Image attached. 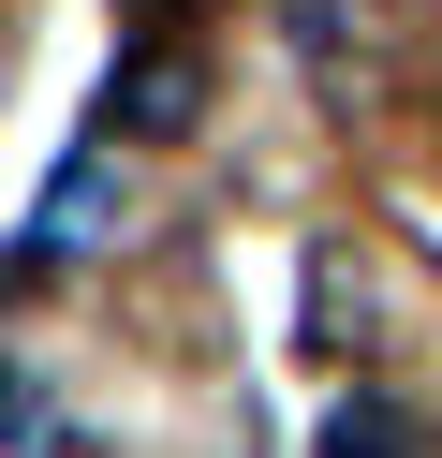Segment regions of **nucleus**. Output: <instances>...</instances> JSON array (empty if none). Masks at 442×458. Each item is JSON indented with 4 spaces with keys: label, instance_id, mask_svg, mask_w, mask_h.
Here are the masks:
<instances>
[{
    "label": "nucleus",
    "instance_id": "2",
    "mask_svg": "<svg viewBox=\"0 0 442 458\" xmlns=\"http://www.w3.org/2000/svg\"><path fill=\"white\" fill-rule=\"evenodd\" d=\"M324 458H413V414L398 399H339L324 414Z\"/></svg>",
    "mask_w": 442,
    "mask_h": 458
},
{
    "label": "nucleus",
    "instance_id": "1",
    "mask_svg": "<svg viewBox=\"0 0 442 458\" xmlns=\"http://www.w3.org/2000/svg\"><path fill=\"white\" fill-rule=\"evenodd\" d=\"M192 89H206V74L177 60V45H147V60H118V119H133V133H192Z\"/></svg>",
    "mask_w": 442,
    "mask_h": 458
}]
</instances>
